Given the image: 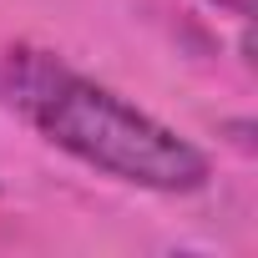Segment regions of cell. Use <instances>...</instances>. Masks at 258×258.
Returning a JSON list of instances; mask_svg holds the SVG:
<instances>
[{"label": "cell", "mask_w": 258, "mask_h": 258, "mask_svg": "<svg viewBox=\"0 0 258 258\" xmlns=\"http://www.w3.org/2000/svg\"><path fill=\"white\" fill-rule=\"evenodd\" d=\"M0 101L51 147L126 187L198 192L213 177L203 147L41 46H11L0 56Z\"/></svg>", "instance_id": "1"}, {"label": "cell", "mask_w": 258, "mask_h": 258, "mask_svg": "<svg viewBox=\"0 0 258 258\" xmlns=\"http://www.w3.org/2000/svg\"><path fill=\"white\" fill-rule=\"evenodd\" d=\"M208 6H218V11H228V16H238V21L253 16V0H208Z\"/></svg>", "instance_id": "2"}]
</instances>
